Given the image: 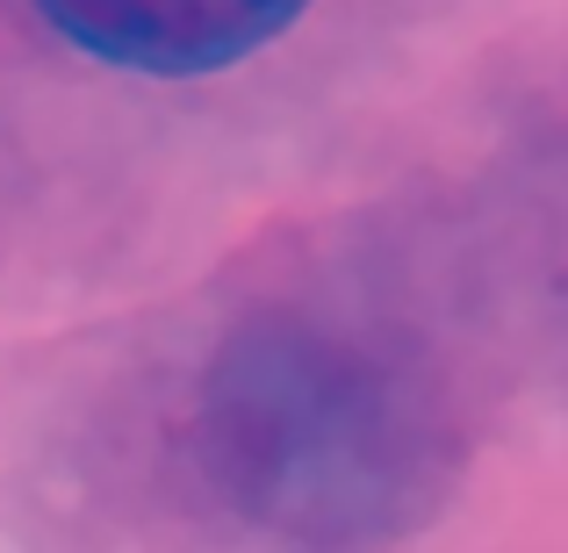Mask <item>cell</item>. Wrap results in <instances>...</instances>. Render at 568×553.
Instances as JSON below:
<instances>
[{
    "label": "cell",
    "instance_id": "1",
    "mask_svg": "<svg viewBox=\"0 0 568 553\" xmlns=\"http://www.w3.org/2000/svg\"><path fill=\"white\" fill-rule=\"evenodd\" d=\"M310 0H37V14L87 58L152 80L223 72L274 43Z\"/></svg>",
    "mask_w": 568,
    "mask_h": 553
}]
</instances>
